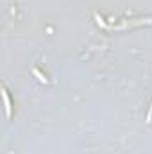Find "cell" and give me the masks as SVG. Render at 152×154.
<instances>
[{
  "instance_id": "obj_3",
  "label": "cell",
  "mask_w": 152,
  "mask_h": 154,
  "mask_svg": "<svg viewBox=\"0 0 152 154\" xmlns=\"http://www.w3.org/2000/svg\"><path fill=\"white\" fill-rule=\"evenodd\" d=\"M152 120V104H150V109H149V113H147V122H150Z\"/></svg>"
},
{
  "instance_id": "obj_1",
  "label": "cell",
  "mask_w": 152,
  "mask_h": 154,
  "mask_svg": "<svg viewBox=\"0 0 152 154\" xmlns=\"http://www.w3.org/2000/svg\"><path fill=\"white\" fill-rule=\"evenodd\" d=\"M2 97H4V104H5V115L11 116V100H9L7 90H4V91H2Z\"/></svg>"
},
{
  "instance_id": "obj_2",
  "label": "cell",
  "mask_w": 152,
  "mask_h": 154,
  "mask_svg": "<svg viewBox=\"0 0 152 154\" xmlns=\"http://www.w3.org/2000/svg\"><path fill=\"white\" fill-rule=\"evenodd\" d=\"M32 74H34V75L38 77L39 81H41V82H47V77L43 75V74H41V72H39L38 68H32Z\"/></svg>"
}]
</instances>
